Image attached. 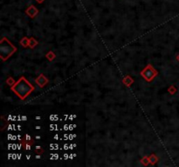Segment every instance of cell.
I'll return each mask as SVG.
<instances>
[{"label": "cell", "mask_w": 179, "mask_h": 167, "mask_svg": "<svg viewBox=\"0 0 179 167\" xmlns=\"http://www.w3.org/2000/svg\"><path fill=\"white\" fill-rule=\"evenodd\" d=\"M46 59H47L49 61H52V60L55 59V58H56V55H55V53H54L52 51H50L49 52L46 53Z\"/></svg>", "instance_id": "11"}, {"label": "cell", "mask_w": 179, "mask_h": 167, "mask_svg": "<svg viewBox=\"0 0 179 167\" xmlns=\"http://www.w3.org/2000/svg\"><path fill=\"white\" fill-rule=\"evenodd\" d=\"M38 45V42L33 37H30V42H29V47L31 48V49H33V48H35V46H37Z\"/></svg>", "instance_id": "10"}, {"label": "cell", "mask_w": 179, "mask_h": 167, "mask_svg": "<svg viewBox=\"0 0 179 167\" xmlns=\"http://www.w3.org/2000/svg\"><path fill=\"white\" fill-rule=\"evenodd\" d=\"M35 82H36V84L38 85V87H40V88H43V87H45L47 84L49 83V80H48V78L44 75V74H40L36 79H35Z\"/></svg>", "instance_id": "4"}, {"label": "cell", "mask_w": 179, "mask_h": 167, "mask_svg": "<svg viewBox=\"0 0 179 167\" xmlns=\"http://www.w3.org/2000/svg\"><path fill=\"white\" fill-rule=\"evenodd\" d=\"M17 47L13 45L11 41L4 37L0 41V58L3 61H6L17 51Z\"/></svg>", "instance_id": "2"}, {"label": "cell", "mask_w": 179, "mask_h": 167, "mask_svg": "<svg viewBox=\"0 0 179 167\" xmlns=\"http://www.w3.org/2000/svg\"><path fill=\"white\" fill-rule=\"evenodd\" d=\"M35 152L38 153V154H42V153L44 152V149L41 146L38 145V146L35 147Z\"/></svg>", "instance_id": "15"}, {"label": "cell", "mask_w": 179, "mask_h": 167, "mask_svg": "<svg viewBox=\"0 0 179 167\" xmlns=\"http://www.w3.org/2000/svg\"><path fill=\"white\" fill-rule=\"evenodd\" d=\"M33 140H31V141H28V140H25V139H24V140L22 141V145L25 147V150H30L31 149V146L33 145Z\"/></svg>", "instance_id": "8"}, {"label": "cell", "mask_w": 179, "mask_h": 167, "mask_svg": "<svg viewBox=\"0 0 179 167\" xmlns=\"http://www.w3.org/2000/svg\"><path fill=\"white\" fill-rule=\"evenodd\" d=\"M25 13H26V15H27V16H29L30 18H35V17L38 15V10L34 5H30L28 8L26 9Z\"/></svg>", "instance_id": "5"}, {"label": "cell", "mask_w": 179, "mask_h": 167, "mask_svg": "<svg viewBox=\"0 0 179 167\" xmlns=\"http://www.w3.org/2000/svg\"><path fill=\"white\" fill-rule=\"evenodd\" d=\"M176 86L175 85H171L169 88H168V91H169V93L170 94H171V95H174V94H176Z\"/></svg>", "instance_id": "13"}, {"label": "cell", "mask_w": 179, "mask_h": 167, "mask_svg": "<svg viewBox=\"0 0 179 167\" xmlns=\"http://www.w3.org/2000/svg\"><path fill=\"white\" fill-rule=\"evenodd\" d=\"M16 81L14 80V78H11V77H8V78L6 79V84L9 85L10 86H12L13 85H15Z\"/></svg>", "instance_id": "12"}, {"label": "cell", "mask_w": 179, "mask_h": 167, "mask_svg": "<svg viewBox=\"0 0 179 167\" xmlns=\"http://www.w3.org/2000/svg\"><path fill=\"white\" fill-rule=\"evenodd\" d=\"M176 60H177V61L179 62V54H178V55L176 56Z\"/></svg>", "instance_id": "17"}, {"label": "cell", "mask_w": 179, "mask_h": 167, "mask_svg": "<svg viewBox=\"0 0 179 167\" xmlns=\"http://www.w3.org/2000/svg\"><path fill=\"white\" fill-rule=\"evenodd\" d=\"M29 42H30V38H28L27 37H23L19 41V44L24 48H27L29 47Z\"/></svg>", "instance_id": "7"}, {"label": "cell", "mask_w": 179, "mask_h": 167, "mask_svg": "<svg viewBox=\"0 0 179 167\" xmlns=\"http://www.w3.org/2000/svg\"><path fill=\"white\" fill-rule=\"evenodd\" d=\"M141 76L147 81V82H151L157 75H158V72L151 65V64H148L143 71L141 72Z\"/></svg>", "instance_id": "3"}, {"label": "cell", "mask_w": 179, "mask_h": 167, "mask_svg": "<svg viewBox=\"0 0 179 167\" xmlns=\"http://www.w3.org/2000/svg\"><path fill=\"white\" fill-rule=\"evenodd\" d=\"M141 163H142L144 166H147L148 164H149V157H147V156L143 157V158L141 159Z\"/></svg>", "instance_id": "14"}, {"label": "cell", "mask_w": 179, "mask_h": 167, "mask_svg": "<svg viewBox=\"0 0 179 167\" xmlns=\"http://www.w3.org/2000/svg\"><path fill=\"white\" fill-rule=\"evenodd\" d=\"M11 90L14 92L21 100H25L33 91L34 86L25 77H21L15 85L11 86Z\"/></svg>", "instance_id": "1"}, {"label": "cell", "mask_w": 179, "mask_h": 167, "mask_svg": "<svg viewBox=\"0 0 179 167\" xmlns=\"http://www.w3.org/2000/svg\"><path fill=\"white\" fill-rule=\"evenodd\" d=\"M134 79L131 78V76L129 75H126L124 78H122V83H123V85H126L127 87H130L133 84H134Z\"/></svg>", "instance_id": "6"}, {"label": "cell", "mask_w": 179, "mask_h": 167, "mask_svg": "<svg viewBox=\"0 0 179 167\" xmlns=\"http://www.w3.org/2000/svg\"><path fill=\"white\" fill-rule=\"evenodd\" d=\"M149 164H152V165H155L157 161H158V158L156 154H154V153H152V154H150L149 156Z\"/></svg>", "instance_id": "9"}, {"label": "cell", "mask_w": 179, "mask_h": 167, "mask_svg": "<svg viewBox=\"0 0 179 167\" xmlns=\"http://www.w3.org/2000/svg\"><path fill=\"white\" fill-rule=\"evenodd\" d=\"M36 1H37L38 4H41V3H43V2L45 1V0H36Z\"/></svg>", "instance_id": "16"}]
</instances>
